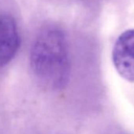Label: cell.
Wrapping results in <instances>:
<instances>
[{
	"label": "cell",
	"mask_w": 134,
	"mask_h": 134,
	"mask_svg": "<svg viewBox=\"0 0 134 134\" xmlns=\"http://www.w3.org/2000/svg\"><path fill=\"white\" fill-rule=\"evenodd\" d=\"M30 66L39 81L51 88L61 89L67 84L70 62L68 43L61 29L50 27L40 32L31 49Z\"/></svg>",
	"instance_id": "1"
},
{
	"label": "cell",
	"mask_w": 134,
	"mask_h": 134,
	"mask_svg": "<svg viewBox=\"0 0 134 134\" xmlns=\"http://www.w3.org/2000/svg\"><path fill=\"white\" fill-rule=\"evenodd\" d=\"M112 59L118 74L134 82V29H128L118 36L113 47Z\"/></svg>",
	"instance_id": "2"
},
{
	"label": "cell",
	"mask_w": 134,
	"mask_h": 134,
	"mask_svg": "<svg viewBox=\"0 0 134 134\" xmlns=\"http://www.w3.org/2000/svg\"><path fill=\"white\" fill-rule=\"evenodd\" d=\"M21 46V36L14 18L9 14H0V68L8 65Z\"/></svg>",
	"instance_id": "3"
}]
</instances>
